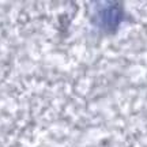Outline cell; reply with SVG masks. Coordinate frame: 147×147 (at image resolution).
<instances>
[{
    "mask_svg": "<svg viewBox=\"0 0 147 147\" xmlns=\"http://www.w3.org/2000/svg\"><path fill=\"white\" fill-rule=\"evenodd\" d=\"M125 8L120 1H95L90 21L100 32L115 34L125 21Z\"/></svg>",
    "mask_w": 147,
    "mask_h": 147,
    "instance_id": "obj_1",
    "label": "cell"
}]
</instances>
